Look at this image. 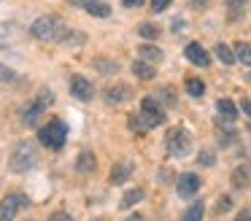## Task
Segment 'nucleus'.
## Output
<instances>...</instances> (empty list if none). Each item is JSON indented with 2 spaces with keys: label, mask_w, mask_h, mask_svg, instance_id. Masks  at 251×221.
<instances>
[{
  "label": "nucleus",
  "mask_w": 251,
  "mask_h": 221,
  "mask_svg": "<svg viewBox=\"0 0 251 221\" xmlns=\"http://www.w3.org/2000/svg\"><path fill=\"white\" fill-rule=\"evenodd\" d=\"M71 32V27L65 25L62 16H54V14H46V16H38V19L30 25V35L35 41H46V43H62Z\"/></svg>",
  "instance_id": "obj_1"
},
{
  "label": "nucleus",
  "mask_w": 251,
  "mask_h": 221,
  "mask_svg": "<svg viewBox=\"0 0 251 221\" xmlns=\"http://www.w3.org/2000/svg\"><path fill=\"white\" fill-rule=\"evenodd\" d=\"M35 165H38V148H35V143L19 140V143L14 146L11 156H8V170L22 175V172H30Z\"/></svg>",
  "instance_id": "obj_2"
},
{
  "label": "nucleus",
  "mask_w": 251,
  "mask_h": 221,
  "mask_svg": "<svg viewBox=\"0 0 251 221\" xmlns=\"http://www.w3.org/2000/svg\"><path fill=\"white\" fill-rule=\"evenodd\" d=\"M68 140V124L62 122V119H49V122L44 124V127H38V143L46 146V148L51 151H60L62 146H65Z\"/></svg>",
  "instance_id": "obj_3"
},
{
  "label": "nucleus",
  "mask_w": 251,
  "mask_h": 221,
  "mask_svg": "<svg viewBox=\"0 0 251 221\" xmlns=\"http://www.w3.org/2000/svg\"><path fill=\"white\" fill-rule=\"evenodd\" d=\"M192 146H195V138H192V132L186 127H173V129H168V135H165V148H168V154L176 156V159L189 156Z\"/></svg>",
  "instance_id": "obj_4"
},
{
  "label": "nucleus",
  "mask_w": 251,
  "mask_h": 221,
  "mask_svg": "<svg viewBox=\"0 0 251 221\" xmlns=\"http://www.w3.org/2000/svg\"><path fill=\"white\" fill-rule=\"evenodd\" d=\"M51 105H54V95H51L49 89H41L38 95H35L33 100L22 108V124H25V127H35V122H38V119L44 116Z\"/></svg>",
  "instance_id": "obj_5"
},
{
  "label": "nucleus",
  "mask_w": 251,
  "mask_h": 221,
  "mask_svg": "<svg viewBox=\"0 0 251 221\" xmlns=\"http://www.w3.org/2000/svg\"><path fill=\"white\" fill-rule=\"evenodd\" d=\"M138 119H141V127L143 132L146 129H154L165 122V108L159 105L157 97H143L141 100V111H138Z\"/></svg>",
  "instance_id": "obj_6"
},
{
  "label": "nucleus",
  "mask_w": 251,
  "mask_h": 221,
  "mask_svg": "<svg viewBox=\"0 0 251 221\" xmlns=\"http://www.w3.org/2000/svg\"><path fill=\"white\" fill-rule=\"evenodd\" d=\"M30 208V197L22 192H8L0 199V221H14L19 216V210Z\"/></svg>",
  "instance_id": "obj_7"
},
{
  "label": "nucleus",
  "mask_w": 251,
  "mask_h": 221,
  "mask_svg": "<svg viewBox=\"0 0 251 221\" xmlns=\"http://www.w3.org/2000/svg\"><path fill=\"white\" fill-rule=\"evenodd\" d=\"M200 186H202V181H200L197 172H184V175H178V181H176V194H178L181 199H189L200 192Z\"/></svg>",
  "instance_id": "obj_8"
},
{
  "label": "nucleus",
  "mask_w": 251,
  "mask_h": 221,
  "mask_svg": "<svg viewBox=\"0 0 251 221\" xmlns=\"http://www.w3.org/2000/svg\"><path fill=\"white\" fill-rule=\"evenodd\" d=\"M71 95L76 97V100H81V102H89L95 97V86L89 84L84 75H73L71 78Z\"/></svg>",
  "instance_id": "obj_9"
},
{
  "label": "nucleus",
  "mask_w": 251,
  "mask_h": 221,
  "mask_svg": "<svg viewBox=\"0 0 251 221\" xmlns=\"http://www.w3.org/2000/svg\"><path fill=\"white\" fill-rule=\"evenodd\" d=\"M184 57L189 59L192 65H197V68H205L208 62H211V54L205 51V49L200 46L197 41H189L186 43V49H184Z\"/></svg>",
  "instance_id": "obj_10"
},
{
  "label": "nucleus",
  "mask_w": 251,
  "mask_h": 221,
  "mask_svg": "<svg viewBox=\"0 0 251 221\" xmlns=\"http://www.w3.org/2000/svg\"><path fill=\"white\" fill-rule=\"evenodd\" d=\"M132 170H135V165H132L130 159H122V162H116V165L111 167V175H108V181L114 183V186H122V183H127V181H130Z\"/></svg>",
  "instance_id": "obj_11"
},
{
  "label": "nucleus",
  "mask_w": 251,
  "mask_h": 221,
  "mask_svg": "<svg viewBox=\"0 0 251 221\" xmlns=\"http://www.w3.org/2000/svg\"><path fill=\"white\" fill-rule=\"evenodd\" d=\"M216 113H219V122L222 124H235L238 122V105H235L229 97H222L216 102Z\"/></svg>",
  "instance_id": "obj_12"
},
{
  "label": "nucleus",
  "mask_w": 251,
  "mask_h": 221,
  "mask_svg": "<svg viewBox=\"0 0 251 221\" xmlns=\"http://www.w3.org/2000/svg\"><path fill=\"white\" fill-rule=\"evenodd\" d=\"M130 97H132V86L130 84H114V86L105 89V100L116 102V105H119V102H127Z\"/></svg>",
  "instance_id": "obj_13"
},
{
  "label": "nucleus",
  "mask_w": 251,
  "mask_h": 221,
  "mask_svg": "<svg viewBox=\"0 0 251 221\" xmlns=\"http://www.w3.org/2000/svg\"><path fill=\"white\" fill-rule=\"evenodd\" d=\"M232 186L235 189H249L251 186V162H243L232 170Z\"/></svg>",
  "instance_id": "obj_14"
},
{
  "label": "nucleus",
  "mask_w": 251,
  "mask_h": 221,
  "mask_svg": "<svg viewBox=\"0 0 251 221\" xmlns=\"http://www.w3.org/2000/svg\"><path fill=\"white\" fill-rule=\"evenodd\" d=\"M138 54H141L143 62H162V59H165V51L159 46H154V43H141Z\"/></svg>",
  "instance_id": "obj_15"
},
{
  "label": "nucleus",
  "mask_w": 251,
  "mask_h": 221,
  "mask_svg": "<svg viewBox=\"0 0 251 221\" xmlns=\"http://www.w3.org/2000/svg\"><path fill=\"white\" fill-rule=\"evenodd\" d=\"M95 167H98V159H95L92 151H81V154L76 156V170L78 172L89 175V172H95Z\"/></svg>",
  "instance_id": "obj_16"
},
{
  "label": "nucleus",
  "mask_w": 251,
  "mask_h": 221,
  "mask_svg": "<svg viewBox=\"0 0 251 221\" xmlns=\"http://www.w3.org/2000/svg\"><path fill=\"white\" fill-rule=\"evenodd\" d=\"M132 73H135L141 81H151L154 75H157V70H154V65H151V62H143V59H135V62H132Z\"/></svg>",
  "instance_id": "obj_17"
},
{
  "label": "nucleus",
  "mask_w": 251,
  "mask_h": 221,
  "mask_svg": "<svg viewBox=\"0 0 251 221\" xmlns=\"http://www.w3.org/2000/svg\"><path fill=\"white\" fill-rule=\"evenodd\" d=\"M202 216H205V202H202V199H195V202L184 210L181 221H202Z\"/></svg>",
  "instance_id": "obj_18"
},
{
  "label": "nucleus",
  "mask_w": 251,
  "mask_h": 221,
  "mask_svg": "<svg viewBox=\"0 0 251 221\" xmlns=\"http://www.w3.org/2000/svg\"><path fill=\"white\" fill-rule=\"evenodd\" d=\"M143 199H146V192H143V189H130V192L122 194L119 208H135L138 202H143Z\"/></svg>",
  "instance_id": "obj_19"
},
{
  "label": "nucleus",
  "mask_w": 251,
  "mask_h": 221,
  "mask_svg": "<svg viewBox=\"0 0 251 221\" xmlns=\"http://www.w3.org/2000/svg\"><path fill=\"white\" fill-rule=\"evenodd\" d=\"M232 49H235V57H238V62H243V65H249V68H251V43H249V41H238Z\"/></svg>",
  "instance_id": "obj_20"
},
{
  "label": "nucleus",
  "mask_w": 251,
  "mask_h": 221,
  "mask_svg": "<svg viewBox=\"0 0 251 221\" xmlns=\"http://www.w3.org/2000/svg\"><path fill=\"white\" fill-rule=\"evenodd\" d=\"M186 95L200 100V97L205 95V84H202L200 78H186Z\"/></svg>",
  "instance_id": "obj_21"
},
{
  "label": "nucleus",
  "mask_w": 251,
  "mask_h": 221,
  "mask_svg": "<svg viewBox=\"0 0 251 221\" xmlns=\"http://www.w3.org/2000/svg\"><path fill=\"white\" fill-rule=\"evenodd\" d=\"M213 51H216V57L222 59L224 65H232L235 59H238V57H235V49H229L227 43H216V49H213Z\"/></svg>",
  "instance_id": "obj_22"
},
{
  "label": "nucleus",
  "mask_w": 251,
  "mask_h": 221,
  "mask_svg": "<svg viewBox=\"0 0 251 221\" xmlns=\"http://www.w3.org/2000/svg\"><path fill=\"white\" fill-rule=\"evenodd\" d=\"M92 68H95V70H100L103 75H114L116 70H119V65L111 62V59H103V57H100V59H92Z\"/></svg>",
  "instance_id": "obj_23"
},
{
  "label": "nucleus",
  "mask_w": 251,
  "mask_h": 221,
  "mask_svg": "<svg viewBox=\"0 0 251 221\" xmlns=\"http://www.w3.org/2000/svg\"><path fill=\"white\" fill-rule=\"evenodd\" d=\"M87 14H89V16H98V19H108V16H111V5L100 3V0H95V3L87 8Z\"/></svg>",
  "instance_id": "obj_24"
},
{
  "label": "nucleus",
  "mask_w": 251,
  "mask_h": 221,
  "mask_svg": "<svg viewBox=\"0 0 251 221\" xmlns=\"http://www.w3.org/2000/svg\"><path fill=\"white\" fill-rule=\"evenodd\" d=\"M138 35L146 38V41H157V38H159V27L151 25V22H146V25H138Z\"/></svg>",
  "instance_id": "obj_25"
},
{
  "label": "nucleus",
  "mask_w": 251,
  "mask_h": 221,
  "mask_svg": "<svg viewBox=\"0 0 251 221\" xmlns=\"http://www.w3.org/2000/svg\"><path fill=\"white\" fill-rule=\"evenodd\" d=\"M0 81H3V84H17L19 75H17V70H14V68H8V65H0Z\"/></svg>",
  "instance_id": "obj_26"
},
{
  "label": "nucleus",
  "mask_w": 251,
  "mask_h": 221,
  "mask_svg": "<svg viewBox=\"0 0 251 221\" xmlns=\"http://www.w3.org/2000/svg\"><path fill=\"white\" fill-rule=\"evenodd\" d=\"M11 30H14L11 25H6V22H0V49L11 43V38H14V32H11Z\"/></svg>",
  "instance_id": "obj_27"
},
{
  "label": "nucleus",
  "mask_w": 251,
  "mask_h": 221,
  "mask_svg": "<svg viewBox=\"0 0 251 221\" xmlns=\"http://www.w3.org/2000/svg\"><path fill=\"white\" fill-rule=\"evenodd\" d=\"M246 3H249V0H227V11H229L232 16H238L240 11L246 8Z\"/></svg>",
  "instance_id": "obj_28"
},
{
  "label": "nucleus",
  "mask_w": 251,
  "mask_h": 221,
  "mask_svg": "<svg viewBox=\"0 0 251 221\" xmlns=\"http://www.w3.org/2000/svg\"><path fill=\"white\" fill-rule=\"evenodd\" d=\"M229 208H232V197L222 194V197H219V205H216V213H227Z\"/></svg>",
  "instance_id": "obj_29"
},
{
  "label": "nucleus",
  "mask_w": 251,
  "mask_h": 221,
  "mask_svg": "<svg viewBox=\"0 0 251 221\" xmlns=\"http://www.w3.org/2000/svg\"><path fill=\"white\" fill-rule=\"evenodd\" d=\"M197 162H200L202 167H211L213 162H216V156H213L211 151H200V154H197Z\"/></svg>",
  "instance_id": "obj_30"
},
{
  "label": "nucleus",
  "mask_w": 251,
  "mask_h": 221,
  "mask_svg": "<svg viewBox=\"0 0 251 221\" xmlns=\"http://www.w3.org/2000/svg\"><path fill=\"white\" fill-rule=\"evenodd\" d=\"M157 181L162 183V186L165 183H173V170H170V167H162V170L157 172Z\"/></svg>",
  "instance_id": "obj_31"
},
{
  "label": "nucleus",
  "mask_w": 251,
  "mask_h": 221,
  "mask_svg": "<svg viewBox=\"0 0 251 221\" xmlns=\"http://www.w3.org/2000/svg\"><path fill=\"white\" fill-rule=\"evenodd\" d=\"M157 100H162L165 105H176V97H173V89H170V86H168V89H162V92H159V97H157Z\"/></svg>",
  "instance_id": "obj_32"
},
{
  "label": "nucleus",
  "mask_w": 251,
  "mask_h": 221,
  "mask_svg": "<svg viewBox=\"0 0 251 221\" xmlns=\"http://www.w3.org/2000/svg\"><path fill=\"white\" fill-rule=\"evenodd\" d=\"M49 221H76L71 213H65V210H54V213L49 216Z\"/></svg>",
  "instance_id": "obj_33"
},
{
  "label": "nucleus",
  "mask_w": 251,
  "mask_h": 221,
  "mask_svg": "<svg viewBox=\"0 0 251 221\" xmlns=\"http://www.w3.org/2000/svg\"><path fill=\"white\" fill-rule=\"evenodd\" d=\"M170 3H173V0H151V11H154V14H162Z\"/></svg>",
  "instance_id": "obj_34"
},
{
  "label": "nucleus",
  "mask_w": 251,
  "mask_h": 221,
  "mask_svg": "<svg viewBox=\"0 0 251 221\" xmlns=\"http://www.w3.org/2000/svg\"><path fill=\"white\" fill-rule=\"evenodd\" d=\"M92 3L95 0H68V5H73V8H84V11H87Z\"/></svg>",
  "instance_id": "obj_35"
},
{
  "label": "nucleus",
  "mask_w": 251,
  "mask_h": 221,
  "mask_svg": "<svg viewBox=\"0 0 251 221\" xmlns=\"http://www.w3.org/2000/svg\"><path fill=\"white\" fill-rule=\"evenodd\" d=\"M232 221H251V208H246V210H240L238 216H235Z\"/></svg>",
  "instance_id": "obj_36"
},
{
  "label": "nucleus",
  "mask_w": 251,
  "mask_h": 221,
  "mask_svg": "<svg viewBox=\"0 0 251 221\" xmlns=\"http://www.w3.org/2000/svg\"><path fill=\"white\" fill-rule=\"evenodd\" d=\"M122 3H125V8H141L146 0H122Z\"/></svg>",
  "instance_id": "obj_37"
},
{
  "label": "nucleus",
  "mask_w": 251,
  "mask_h": 221,
  "mask_svg": "<svg viewBox=\"0 0 251 221\" xmlns=\"http://www.w3.org/2000/svg\"><path fill=\"white\" fill-rule=\"evenodd\" d=\"M235 138H238V132H232V129H229V132H224V135H222V143L227 146V143H232Z\"/></svg>",
  "instance_id": "obj_38"
},
{
  "label": "nucleus",
  "mask_w": 251,
  "mask_h": 221,
  "mask_svg": "<svg viewBox=\"0 0 251 221\" xmlns=\"http://www.w3.org/2000/svg\"><path fill=\"white\" fill-rule=\"evenodd\" d=\"M240 108H243V113L251 119V100H243V102H240Z\"/></svg>",
  "instance_id": "obj_39"
},
{
  "label": "nucleus",
  "mask_w": 251,
  "mask_h": 221,
  "mask_svg": "<svg viewBox=\"0 0 251 221\" xmlns=\"http://www.w3.org/2000/svg\"><path fill=\"white\" fill-rule=\"evenodd\" d=\"M125 221H146V219H143V213H130Z\"/></svg>",
  "instance_id": "obj_40"
},
{
  "label": "nucleus",
  "mask_w": 251,
  "mask_h": 221,
  "mask_svg": "<svg viewBox=\"0 0 251 221\" xmlns=\"http://www.w3.org/2000/svg\"><path fill=\"white\" fill-rule=\"evenodd\" d=\"M249 132H251V119H249Z\"/></svg>",
  "instance_id": "obj_41"
},
{
  "label": "nucleus",
  "mask_w": 251,
  "mask_h": 221,
  "mask_svg": "<svg viewBox=\"0 0 251 221\" xmlns=\"http://www.w3.org/2000/svg\"><path fill=\"white\" fill-rule=\"evenodd\" d=\"M95 221H103V219H95Z\"/></svg>",
  "instance_id": "obj_42"
},
{
  "label": "nucleus",
  "mask_w": 251,
  "mask_h": 221,
  "mask_svg": "<svg viewBox=\"0 0 251 221\" xmlns=\"http://www.w3.org/2000/svg\"><path fill=\"white\" fill-rule=\"evenodd\" d=\"M30 221H33V219H30Z\"/></svg>",
  "instance_id": "obj_43"
}]
</instances>
